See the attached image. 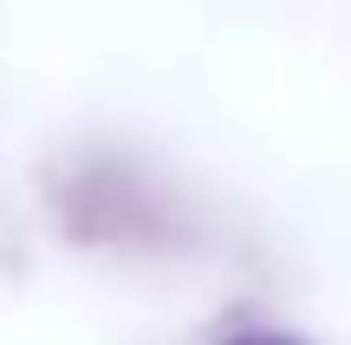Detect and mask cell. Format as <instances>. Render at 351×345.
I'll use <instances>...</instances> for the list:
<instances>
[{
  "label": "cell",
  "mask_w": 351,
  "mask_h": 345,
  "mask_svg": "<svg viewBox=\"0 0 351 345\" xmlns=\"http://www.w3.org/2000/svg\"><path fill=\"white\" fill-rule=\"evenodd\" d=\"M228 345H300V339H287V333H241V339H228Z\"/></svg>",
  "instance_id": "obj_1"
}]
</instances>
